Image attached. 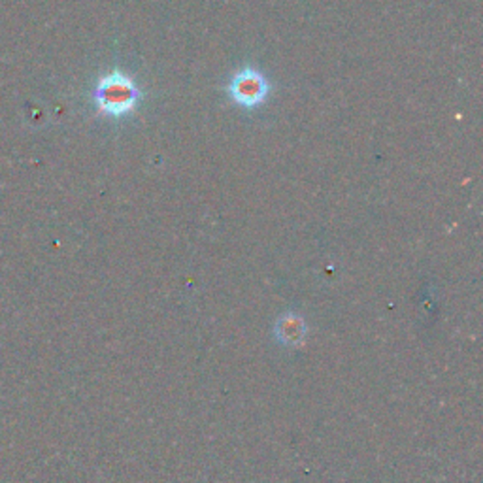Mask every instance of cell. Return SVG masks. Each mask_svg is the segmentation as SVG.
I'll use <instances>...</instances> for the list:
<instances>
[{
    "mask_svg": "<svg viewBox=\"0 0 483 483\" xmlns=\"http://www.w3.org/2000/svg\"><path fill=\"white\" fill-rule=\"evenodd\" d=\"M93 99L96 108H99L103 113L112 117H121L131 113L138 106L142 93L134 84V80L127 76L125 72L113 70L96 84Z\"/></svg>",
    "mask_w": 483,
    "mask_h": 483,
    "instance_id": "1",
    "label": "cell"
},
{
    "mask_svg": "<svg viewBox=\"0 0 483 483\" xmlns=\"http://www.w3.org/2000/svg\"><path fill=\"white\" fill-rule=\"evenodd\" d=\"M271 93L269 80L262 76V72L255 68H242L229 84L231 99L242 108H257L261 106Z\"/></svg>",
    "mask_w": 483,
    "mask_h": 483,
    "instance_id": "2",
    "label": "cell"
},
{
    "mask_svg": "<svg viewBox=\"0 0 483 483\" xmlns=\"http://www.w3.org/2000/svg\"><path fill=\"white\" fill-rule=\"evenodd\" d=\"M306 321L295 311H287L276 321L274 336L276 340L285 348H299L306 340Z\"/></svg>",
    "mask_w": 483,
    "mask_h": 483,
    "instance_id": "3",
    "label": "cell"
}]
</instances>
